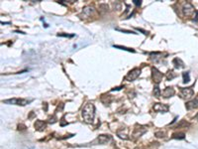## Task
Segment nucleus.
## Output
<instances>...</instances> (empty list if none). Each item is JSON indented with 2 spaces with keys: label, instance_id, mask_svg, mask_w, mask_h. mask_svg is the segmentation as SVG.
I'll return each mask as SVG.
<instances>
[{
  "label": "nucleus",
  "instance_id": "obj_15",
  "mask_svg": "<svg viewBox=\"0 0 198 149\" xmlns=\"http://www.w3.org/2000/svg\"><path fill=\"white\" fill-rule=\"evenodd\" d=\"M154 96L156 97H161V90L159 88V85H156L155 88H154Z\"/></svg>",
  "mask_w": 198,
  "mask_h": 149
},
{
  "label": "nucleus",
  "instance_id": "obj_12",
  "mask_svg": "<svg viewBox=\"0 0 198 149\" xmlns=\"http://www.w3.org/2000/svg\"><path fill=\"white\" fill-rule=\"evenodd\" d=\"M46 126H47V123L42 121V120H37L35 122V128L39 131H43L44 129L46 128Z\"/></svg>",
  "mask_w": 198,
  "mask_h": 149
},
{
  "label": "nucleus",
  "instance_id": "obj_5",
  "mask_svg": "<svg viewBox=\"0 0 198 149\" xmlns=\"http://www.w3.org/2000/svg\"><path fill=\"white\" fill-rule=\"evenodd\" d=\"M152 72H153V79H154V81L156 82V85H159V83H161V81L162 80V77H163L162 73H161L158 69H156V68H153Z\"/></svg>",
  "mask_w": 198,
  "mask_h": 149
},
{
  "label": "nucleus",
  "instance_id": "obj_11",
  "mask_svg": "<svg viewBox=\"0 0 198 149\" xmlns=\"http://www.w3.org/2000/svg\"><path fill=\"white\" fill-rule=\"evenodd\" d=\"M198 107V97H196L193 100L189 101V103H186V109H196Z\"/></svg>",
  "mask_w": 198,
  "mask_h": 149
},
{
  "label": "nucleus",
  "instance_id": "obj_8",
  "mask_svg": "<svg viewBox=\"0 0 198 149\" xmlns=\"http://www.w3.org/2000/svg\"><path fill=\"white\" fill-rule=\"evenodd\" d=\"M110 140H111V136L106 135V134H102V135H99L98 137L96 138L95 141L98 144H107Z\"/></svg>",
  "mask_w": 198,
  "mask_h": 149
},
{
  "label": "nucleus",
  "instance_id": "obj_16",
  "mask_svg": "<svg viewBox=\"0 0 198 149\" xmlns=\"http://www.w3.org/2000/svg\"><path fill=\"white\" fill-rule=\"evenodd\" d=\"M190 78H189V73H183V83H189Z\"/></svg>",
  "mask_w": 198,
  "mask_h": 149
},
{
  "label": "nucleus",
  "instance_id": "obj_18",
  "mask_svg": "<svg viewBox=\"0 0 198 149\" xmlns=\"http://www.w3.org/2000/svg\"><path fill=\"white\" fill-rule=\"evenodd\" d=\"M172 137L174 138H179V139H183L184 138V133H174V135H172Z\"/></svg>",
  "mask_w": 198,
  "mask_h": 149
},
{
  "label": "nucleus",
  "instance_id": "obj_6",
  "mask_svg": "<svg viewBox=\"0 0 198 149\" xmlns=\"http://www.w3.org/2000/svg\"><path fill=\"white\" fill-rule=\"evenodd\" d=\"M93 12H94L93 7H91V6H86V7H84L82 9L81 13L79 14V17L80 18H88L91 16V14H92Z\"/></svg>",
  "mask_w": 198,
  "mask_h": 149
},
{
  "label": "nucleus",
  "instance_id": "obj_1",
  "mask_svg": "<svg viewBox=\"0 0 198 149\" xmlns=\"http://www.w3.org/2000/svg\"><path fill=\"white\" fill-rule=\"evenodd\" d=\"M81 115H82V118L86 123L92 122L94 116H95V106H94V104L91 103H86L82 109Z\"/></svg>",
  "mask_w": 198,
  "mask_h": 149
},
{
  "label": "nucleus",
  "instance_id": "obj_10",
  "mask_svg": "<svg viewBox=\"0 0 198 149\" xmlns=\"http://www.w3.org/2000/svg\"><path fill=\"white\" fill-rule=\"evenodd\" d=\"M154 109L156 112H166L168 110V106L166 104H162V103H156L154 106Z\"/></svg>",
  "mask_w": 198,
  "mask_h": 149
},
{
  "label": "nucleus",
  "instance_id": "obj_9",
  "mask_svg": "<svg viewBox=\"0 0 198 149\" xmlns=\"http://www.w3.org/2000/svg\"><path fill=\"white\" fill-rule=\"evenodd\" d=\"M175 94V91L174 88H165V90L162 91V96L163 97H165V99H168V97H174Z\"/></svg>",
  "mask_w": 198,
  "mask_h": 149
},
{
  "label": "nucleus",
  "instance_id": "obj_13",
  "mask_svg": "<svg viewBox=\"0 0 198 149\" xmlns=\"http://www.w3.org/2000/svg\"><path fill=\"white\" fill-rule=\"evenodd\" d=\"M172 64L174 65V67H175L176 69H182V68H184V63L182 62L180 59H178V58H174V61H172Z\"/></svg>",
  "mask_w": 198,
  "mask_h": 149
},
{
  "label": "nucleus",
  "instance_id": "obj_19",
  "mask_svg": "<svg viewBox=\"0 0 198 149\" xmlns=\"http://www.w3.org/2000/svg\"><path fill=\"white\" fill-rule=\"evenodd\" d=\"M166 77H168V80H169V79H171V80L172 78H174V77H175V75L174 74V72H168V75H166Z\"/></svg>",
  "mask_w": 198,
  "mask_h": 149
},
{
  "label": "nucleus",
  "instance_id": "obj_14",
  "mask_svg": "<svg viewBox=\"0 0 198 149\" xmlns=\"http://www.w3.org/2000/svg\"><path fill=\"white\" fill-rule=\"evenodd\" d=\"M117 134H118V136H119V137H120V138H123V139H128V137H127V129H126V128H125L124 132H123V128L120 129V130H118Z\"/></svg>",
  "mask_w": 198,
  "mask_h": 149
},
{
  "label": "nucleus",
  "instance_id": "obj_17",
  "mask_svg": "<svg viewBox=\"0 0 198 149\" xmlns=\"http://www.w3.org/2000/svg\"><path fill=\"white\" fill-rule=\"evenodd\" d=\"M115 48H118V49H121V50H125V51H128V52H132V53H135V50L133 49H130V48H127V47H123V46H114Z\"/></svg>",
  "mask_w": 198,
  "mask_h": 149
},
{
  "label": "nucleus",
  "instance_id": "obj_20",
  "mask_svg": "<svg viewBox=\"0 0 198 149\" xmlns=\"http://www.w3.org/2000/svg\"><path fill=\"white\" fill-rule=\"evenodd\" d=\"M141 3H142L141 1H138V0H134V4H136L137 6H140Z\"/></svg>",
  "mask_w": 198,
  "mask_h": 149
},
{
  "label": "nucleus",
  "instance_id": "obj_7",
  "mask_svg": "<svg viewBox=\"0 0 198 149\" xmlns=\"http://www.w3.org/2000/svg\"><path fill=\"white\" fill-rule=\"evenodd\" d=\"M182 11H183V14L186 15V16H190L194 13V8L193 6L190 4V3H185L182 7Z\"/></svg>",
  "mask_w": 198,
  "mask_h": 149
},
{
  "label": "nucleus",
  "instance_id": "obj_3",
  "mask_svg": "<svg viewBox=\"0 0 198 149\" xmlns=\"http://www.w3.org/2000/svg\"><path fill=\"white\" fill-rule=\"evenodd\" d=\"M141 75V70L138 69V68H135L133 69L132 71H130L127 74V76L125 77V79H126L127 81L129 82H133L135 80H137L138 78H139V76Z\"/></svg>",
  "mask_w": 198,
  "mask_h": 149
},
{
  "label": "nucleus",
  "instance_id": "obj_2",
  "mask_svg": "<svg viewBox=\"0 0 198 149\" xmlns=\"http://www.w3.org/2000/svg\"><path fill=\"white\" fill-rule=\"evenodd\" d=\"M32 100H27V99H17V97H15V99H10V100H3L2 103H7V104H16V106H26V104L30 103Z\"/></svg>",
  "mask_w": 198,
  "mask_h": 149
},
{
  "label": "nucleus",
  "instance_id": "obj_4",
  "mask_svg": "<svg viewBox=\"0 0 198 149\" xmlns=\"http://www.w3.org/2000/svg\"><path fill=\"white\" fill-rule=\"evenodd\" d=\"M193 94L194 91L191 88H181L180 91V96L182 99H186V100H189L191 97H193Z\"/></svg>",
  "mask_w": 198,
  "mask_h": 149
}]
</instances>
